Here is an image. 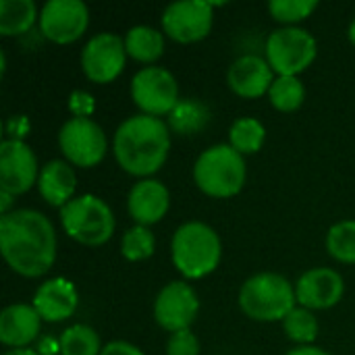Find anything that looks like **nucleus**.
I'll list each match as a JSON object with an SVG mask.
<instances>
[{"instance_id": "nucleus-1", "label": "nucleus", "mask_w": 355, "mask_h": 355, "mask_svg": "<svg viewBox=\"0 0 355 355\" xmlns=\"http://www.w3.org/2000/svg\"><path fill=\"white\" fill-rule=\"evenodd\" d=\"M0 250L17 275L44 277L56 260V233L50 218L29 208L0 216Z\"/></svg>"}, {"instance_id": "nucleus-2", "label": "nucleus", "mask_w": 355, "mask_h": 355, "mask_svg": "<svg viewBox=\"0 0 355 355\" xmlns=\"http://www.w3.org/2000/svg\"><path fill=\"white\" fill-rule=\"evenodd\" d=\"M171 150L168 125L150 114H135L125 119L112 139V154L119 166L139 179H150L158 173Z\"/></svg>"}, {"instance_id": "nucleus-3", "label": "nucleus", "mask_w": 355, "mask_h": 355, "mask_svg": "<svg viewBox=\"0 0 355 355\" xmlns=\"http://www.w3.org/2000/svg\"><path fill=\"white\" fill-rule=\"evenodd\" d=\"M171 256L175 268L185 279H204L216 270L223 256V243L218 233L200 220L183 223L171 241Z\"/></svg>"}, {"instance_id": "nucleus-4", "label": "nucleus", "mask_w": 355, "mask_h": 355, "mask_svg": "<svg viewBox=\"0 0 355 355\" xmlns=\"http://www.w3.org/2000/svg\"><path fill=\"white\" fill-rule=\"evenodd\" d=\"M248 168L243 154L229 144L204 150L193 164V181L210 198H233L245 185Z\"/></svg>"}, {"instance_id": "nucleus-5", "label": "nucleus", "mask_w": 355, "mask_h": 355, "mask_svg": "<svg viewBox=\"0 0 355 355\" xmlns=\"http://www.w3.org/2000/svg\"><path fill=\"white\" fill-rule=\"evenodd\" d=\"M295 302V287L279 272H258L239 289L241 312L258 322L285 320Z\"/></svg>"}, {"instance_id": "nucleus-6", "label": "nucleus", "mask_w": 355, "mask_h": 355, "mask_svg": "<svg viewBox=\"0 0 355 355\" xmlns=\"http://www.w3.org/2000/svg\"><path fill=\"white\" fill-rule=\"evenodd\" d=\"M60 225L77 243L98 248L112 237L116 220L110 206L102 198L83 193L60 208Z\"/></svg>"}, {"instance_id": "nucleus-7", "label": "nucleus", "mask_w": 355, "mask_h": 355, "mask_svg": "<svg viewBox=\"0 0 355 355\" xmlns=\"http://www.w3.org/2000/svg\"><path fill=\"white\" fill-rule=\"evenodd\" d=\"M318 54L316 37L302 27H279L266 40V60L279 77H297Z\"/></svg>"}, {"instance_id": "nucleus-8", "label": "nucleus", "mask_w": 355, "mask_h": 355, "mask_svg": "<svg viewBox=\"0 0 355 355\" xmlns=\"http://www.w3.org/2000/svg\"><path fill=\"white\" fill-rule=\"evenodd\" d=\"M58 148L69 164L92 168L104 160L108 139L104 129L94 119L71 116L58 131Z\"/></svg>"}, {"instance_id": "nucleus-9", "label": "nucleus", "mask_w": 355, "mask_h": 355, "mask_svg": "<svg viewBox=\"0 0 355 355\" xmlns=\"http://www.w3.org/2000/svg\"><path fill=\"white\" fill-rule=\"evenodd\" d=\"M131 98L150 116H168L179 104V83L175 75L164 67H144L131 79Z\"/></svg>"}, {"instance_id": "nucleus-10", "label": "nucleus", "mask_w": 355, "mask_h": 355, "mask_svg": "<svg viewBox=\"0 0 355 355\" xmlns=\"http://www.w3.org/2000/svg\"><path fill=\"white\" fill-rule=\"evenodd\" d=\"M214 23V2L179 0L164 8L162 29L179 44H193L204 40Z\"/></svg>"}, {"instance_id": "nucleus-11", "label": "nucleus", "mask_w": 355, "mask_h": 355, "mask_svg": "<svg viewBox=\"0 0 355 355\" xmlns=\"http://www.w3.org/2000/svg\"><path fill=\"white\" fill-rule=\"evenodd\" d=\"M125 37L116 33L102 31L87 40L81 50V69L85 77L94 83H110L114 81L127 62Z\"/></svg>"}, {"instance_id": "nucleus-12", "label": "nucleus", "mask_w": 355, "mask_h": 355, "mask_svg": "<svg viewBox=\"0 0 355 355\" xmlns=\"http://www.w3.org/2000/svg\"><path fill=\"white\" fill-rule=\"evenodd\" d=\"M200 312V300L189 283L173 281L160 289L154 302V318L160 329L173 333L187 331Z\"/></svg>"}, {"instance_id": "nucleus-13", "label": "nucleus", "mask_w": 355, "mask_h": 355, "mask_svg": "<svg viewBox=\"0 0 355 355\" xmlns=\"http://www.w3.org/2000/svg\"><path fill=\"white\" fill-rule=\"evenodd\" d=\"M89 25V10L81 0H48L40 10L42 35L54 44L79 40Z\"/></svg>"}, {"instance_id": "nucleus-14", "label": "nucleus", "mask_w": 355, "mask_h": 355, "mask_svg": "<svg viewBox=\"0 0 355 355\" xmlns=\"http://www.w3.org/2000/svg\"><path fill=\"white\" fill-rule=\"evenodd\" d=\"M40 168L33 150L25 141L4 139L0 144V191L21 196L37 183Z\"/></svg>"}, {"instance_id": "nucleus-15", "label": "nucleus", "mask_w": 355, "mask_h": 355, "mask_svg": "<svg viewBox=\"0 0 355 355\" xmlns=\"http://www.w3.org/2000/svg\"><path fill=\"white\" fill-rule=\"evenodd\" d=\"M343 293V277L333 268H312L295 283V297L308 310H329L341 302Z\"/></svg>"}, {"instance_id": "nucleus-16", "label": "nucleus", "mask_w": 355, "mask_h": 355, "mask_svg": "<svg viewBox=\"0 0 355 355\" xmlns=\"http://www.w3.org/2000/svg\"><path fill=\"white\" fill-rule=\"evenodd\" d=\"M168 206L171 193L166 185L156 179H141L129 189L127 212L141 227H152L160 223L166 216Z\"/></svg>"}, {"instance_id": "nucleus-17", "label": "nucleus", "mask_w": 355, "mask_h": 355, "mask_svg": "<svg viewBox=\"0 0 355 355\" xmlns=\"http://www.w3.org/2000/svg\"><path fill=\"white\" fill-rule=\"evenodd\" d=\"M272 69L266 58L258 54H243L227 71L229 87L241 98H260L270 92L275 81Z\"/></svg>"}, {"instance_id": "nucleus-18", "label": "nucleus", "mask_w": 355, "mask_h": 355, "mask_svg": "<svg viewBox=\"0 0 355 355\" xmlns=\"http://www.w3.org/2000/svg\"><path fill=\"white\" fill-rule=\"evenodd\" d=\"M77 304H79V295H77L75 285L69 279L54 277V279L44 281L37 287L31 306L35 308L42 320L62 322L75 314Z\"/></svg>"}, {"instance_id": "nucleus-19", "label": "nucleus", "mask_w": 355, "mask_h": 355, "mask_svg": "<svg viewBox=\"0 0 355 355\" xmlns=\"http://www.w3.org/2000/svg\"><path fill=\"white\" fill-rule=\"evenodd\" d=\"M42 329V318L29 304H12L0 314V341L10 349L29 347Z\"/></svg>"}, {"instance_id": "nucleus-20", "label": "nucleus", "mask_w": 355, "mask_h": 355, "mask_svg": "<svg viewBox=\"0 0 355 355\" xmlns=\"http://www.w3.org/2000/svg\"><path fill=\"white\" fill-rule=\"evenodd\" d=\"M75 189L77 177L67 160H50L40 168L37 191L46 204L64 208L75 198Z\"/></svg>"}, {"instance_id": "nucleus-21", "label": "nucleus", "mask_w": 355, "mask_h": 355, "mask_svg": "<svg viewBox=\"0 0 355 355\" xmlns=\"http://www.w3.org/2000/svg\"><path fill=\"white\" fill-rule=\"evenodd\" d=\"M210 123V108L196 98H181L173 112L166 116V125L177 135H196Z\"/></svg>"}, {"instance_id": "nucleus-22", "label": "nucleus", "mask_w": 355, "mask_h": 355, "mask_svg": "<svg viewBox=\"0 0 355 355\" xmlns=\"http://www.w3.org/2000/svg\"><path fill=\"white\" fill-rule=\"evenodd\" d=\"M127 54L152 67L164 54V33L150 25H135L125 35Z\"/></svg>"}, {"instance_id": "nucleus-23", "label": "nucleus", "mask_w": 355, "mask_h": 355, "mask_svg": "<svg viewBox=\"0 0 355 355\" xmlns=\"http://www.w3.org/2000/svg\"><path fill=\"white\" fill-rule=\"evenodd\" d=\"M40 19L33 0H0V33L21 35L27 33Z\"/></svg>"}, {"instance_id": "nucleus-24", "label": "nucleus", "mask_w": 355, "mask_h": 355, "mask_svg": "<svg viewBox=\"0 0 355 355\" xmlns=\"http://www.w3.org/2000/svg\"><path fill=\"white\" fill-rule=\"evenodd\" d=\"M266 141V127L254 116L237 119L229 129V146L239 154H256Z\"/></svg>"}, {"instance_id": "nucleus-25", "label": "nucleus", "mask_w": 355, "mask_h": 355, "mask_svg": "<svg viewBox=\"0 0 355 355\" xmlns=\"http://www.w3.org/2000/svg\"><path fill=\"white\" fill-rule=\"evenodd\" d=\"M60 354L62 355H100L102 343L100 335L87 324H73L60 335Z\"/></svg>"}, {"instance_id": "nucleus-26", "label": "nucleus", "mask_w": 355, "mask_h": 355, "mask_svg": "<svg viewBox=\"0 0 355 355\" xmlns=\"http://www.w3.org/2000/svg\"><path fill=\"white\" fill-rule=\"evenodd\" d=\"M270 104L281 112H293L297 110L306 100V87L300 81V77H277L268 92Z\"/></svg>"}, {"instance_id": "nucleus-27", "label": "nucleus", "mask_w": 355, "mask_h": 355, "mask_svg": "<svg viewBox=\"0 0 355 355\" xmlns=\"http://www.w3.org/2000/svg\"><path fill=\"white\" fill-rule=\"evenodd\" d=\"M283 329L287 337L297 345H312L318 337V320L312 314V310L295 306L287 318L283 320Z\"/></svg>"}, {"instance_id": "nucleus-28", "label": "nucleus", "mask_w": 355, "mask_h": 355, "mask_svg": "<svg viewBox=\"0 0 355 355\" xmlns=\"http://www.w3.org/2000/svg\"><path fill=\"white\" fill-rule=\"evenodd\" d=\"M327 252L343 264H355V220H341L329 229Z\"/></svg>"}, {"instance_id": "nucleus-29", "label": "nucleus", "mask_w": 355, "mask_h": 355, "mask_svg": "<svg viewBox=\"0 0 355 355\" xmlns=\"http://www.w3.org/2000/svg\"><path fill=\"white\" fill-rule=\"evenodd\" d=\"M154 248H156V239H154V233L150 231V227L135 225V227L127 229L121 239V254L129 262L148 260L154 254Z\"/></svg>"}, {"instance_id": "nucleus-30", "label": "nucleus", "mask_w": 355, "mask_h": 355, "mask_svg": "<svg viewBox=\"0 0 355 355\" xmlns=\"http://www.w3.org/2000/svg\"><path fill=\"white\" fill-rule=\"evenodd\" d=\"M316 8H318L316 0H270L268 2V12L272 15V19L279 23H287L289 27H293V23L306 21Z\"/></svg>"}, {"instance_id": "nucleus-31", "label": "nucleus", "mask_w": 355, "mask_h": 355, "mask_svg": "<svg viewBox=\"0 0 355 355\" xmlns=\"http://www.w3.org/2000/svg\"><path fill=\"white\" fill-rule=\"evenodd\" d=\"M166 355H200V341L189 329L173 333L166 341Z\"/></svg>"}, {"instance_id": "nucleus-32", "label": "nucleus", "mask_w": 355, "mask_h": 355, "mask_svg": "<svg viewBox=\"0 0 355 355\" xmlns=\"http://www.w3.org/2000/svg\"><path fill=\"white\" fill-rule=\"evenodd\" d=\"M69 110L75 119H89L96 110V100L89 92L75 89L69 96Z\"/></svg>"}, {"instance_id": "nucleus-33", "label": "nucleus", "mask_w": 355, "mask_h": 355, "mask_svg": "<svg viewBox=\"0 0 355 355\" xmlns=\"http://www.w3.org/2000/svg\"><path fill=\"white\" fill-rule=\"evenodd\" d=\"M29 119L19 114V116H10L6 121V139H17V141H23V137L29 133Z\"/></svg>"}, {"instance_id": "nucleus-34", "label": "nucleus", "mask_w": 355, "mask_h": 355, "mask_svg": "<svg viewBox=\"0 0 355 355\" xmlns=\"http://www.w3.org/2000/svg\"><path fill=\"white\" fill-rule=\"evenodd\" d=\"M100 355H144V352L139 347H135L133 343H127V341H110L104 345Z\"/></svg>"}, {"instance_id": "nucleus-35", "label": "nucleus", "mask_w": 355, "mask_h": 355, "mask_svg": "<svg viewBox=\"0 0 355 355\" xmlns=\"http://www.w3.org/2000/svg\"><path fill=\"white\" fill-rule=\"evenodd\" d=\"M40 355H56L60 352V341H54L52 337H42L37 341V349H35Z\"/></svg>"}, {"instance_id": "nucleus-36", "label": "nucleus", "mask_w": 355, "mask_h": 355, "mask_svg": "<svg viewBox=\"0 0 355 355\" xmlns=\"http://www.w3.org/2000/svg\"><path fill=\"white\" fill-rule=\"evenodd\" d=\"M285 355H331V354H327L324 349L314 347V345H297V347L289 349Z\"/></svg>"}, {"instance_id": "nucleus-37", "label": "nucleus", "mask_w": 355, "mask_h": 355, "mask_svg": "<svg viewBox=\"0 0 355 355\" xmlns=\"http://www.w3.org/2000/svg\"><path fill=\"white\" fill-rule=\"evenodd\" d=\"M12 198H15V196H10V193H6V191H0V214H2V216L8 214V212H12V210H10Z\"/></svg>"}, {"instance_id": "nucleus-38", "label": "nucleus", "mask_w": 355, "mask_h": 355, "mask_svg": "<svg viewBox=\"0 0 355 355\" xmlns=\"http://www.w3.org/2000/svg\"><path fill=\"white\" fill-rule=\"evenodd\" d=\"M2 355H40L35 349H29V347H21V349H8Z\"/></svg>"}, {"instance_id": "nucleus-39", "label": "nucleus", "mask_w": 355, "mask_h": 355, "mask_svg": "<svg viewBox=\"0 0 355 355\" xmlns=\"http://www.w3.org/2000/svg\"><path fill=\"white\" fill-rule=\"evenodd\" d=\"M347 35H349V42L355 46V19L349 23V29H347Z\"/></svg>"}]
</instances>
